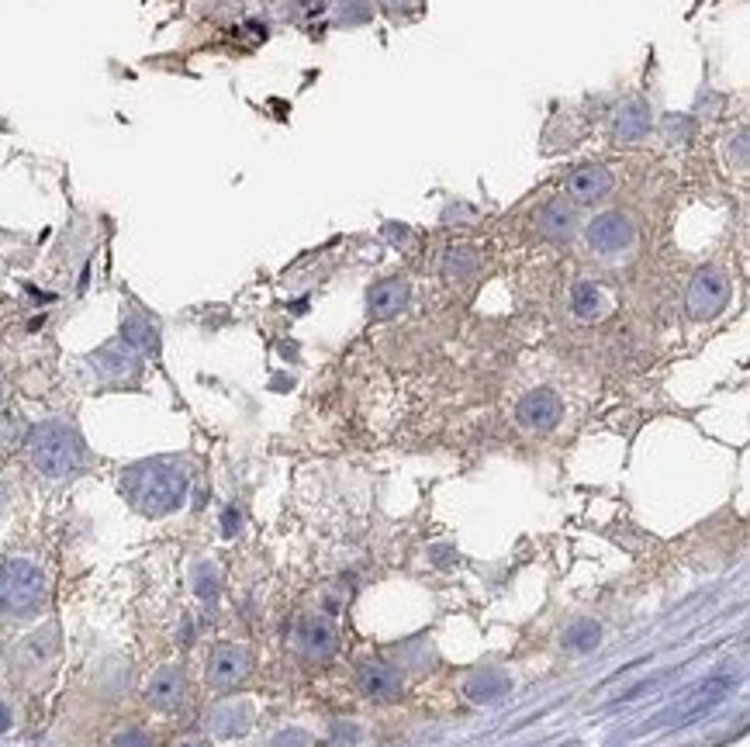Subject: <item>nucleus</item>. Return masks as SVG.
Here are the masks:
<instances>
[{"label": "nucleus", "mask_w": 750, "mask_h": 747, "mask_svg": "<svg viewBox=\"0 0 750 747\" xmlns=\"http://www.w3.org/2000/svg\"><path fill=\"white\" fill-rule=\"evenodd\" d=\"M191 478L181 461L169 457H150L125 468L122 474V495L132 502L135 512L150 515V520H163V515L177 512L187 502Z\"/></svg>", "instance_id": "f257e3e1"}, {"label": "nucleus", "mask_w": 750, "mask_h": 747, "mask_svg": "<svg viewBox=\"0 0 750 747\" xmlns=\"http://www.w3.org/2000/svg\"><path fill=\"white\" fill-rule=\"evenodd\" d=\"M24 450L28 461L42 478H70L76 471H83L86 464V443L80 437V429L66 419H45L39 426L28 429L24 437Z\"/></svg>", "instance_id": "f03ea898"}, {"label": "nucleus", "mask_w": 750, "mask_h": 747, "mask_svg": "<svg viewBox=\"0 0 750 747\" xmlns=\"http://www.w3.org/2000/svg\"><path fill=\"white\" fill-rule=\"evenodd\" d=\"M49 598V585L39 564L24 561V557H11L0 564V613L8 616H35L42 613Z\"/></svg>", "instance_id": "7ed1b4c3"}, {"label": "nucleus", "mask_w": 750, "mask_h": 747, "mask_svg": "<svg viewBox=\"0 0 750 747\" xmlns=\"http://www.w3.org/2000/svg\"><path fill=\"white\" fill-rule=\"evenodd\" d=\"M730 277L719 270V267H699L696 277L688 280V291H685V308L696 323H709L716 319L719 311L730 305Z\"/></svg>", "instance_id": "20e7f679"}, {"label": "nucleus", "mask_w": 750, "mask_h": 747, "mask_svg": "<svg viewBox=\"0 0 750 747\" xmlns=\"http://www.w3.org/2000/svg\"><path fill=\"white\" fill-rule=\"evenodd\" d=\"M637 243V225L623 212H602L588 222V246L602 256H619Z\"/></svg>", "instance_id": "39448f33"}, {"label": "nucleus", "mask_w": 750, "mask_h": 747, "mask_svg": "<svg viewBox=\"0 0 750 747\" xmlns=\"http://www.w3.org/2000/svg\"><path fill=\"white\" fill-rule=\"evenodd\" d=\"M561 416H564V401L551 388H533L518 398L515 406V422L530 429V433H551V429H557Z\"/></svg>", "instance_id": "423d86ee"}, {"label": "nucleus", "mask_w": 750, "mask_h": 747, "mask_svg": "<svg viewBox=\"0 0 750 747\" xmlns=\"http://www.w3.org/2000/svg\"><path fill=\"white\" fill-rule=\"evenodd\" d=\"M613 187H616L613 170L602 163H585L578 170H571L567 177V194L574 205H602V201L613 194Z\"/></svg>", "instance_id": "0eeeda50"}, {"label": "nucleus", "mask_w": 750, "mask_h": 747, "mask_svg": "<svg viewBox=\"0 0 750 747\" xmlns=\"http://www.w3.org/2000/svg\"><path fill=\"white\" fill-rule=\"evenodd\" d=\"M295 641L308 661H329L339 647V630L326 616H301L295 626Z\"/></svg>", "instance_id": "6e6552de"}, {"label": "nucleus", "mask_w": 750, "mask_h": 747, "mask_svg": "<svg viewBox=\"0 0 750 747\" xmlns=\"http://www.w3.org/2000/svg\"><path fill=\"white\" fill-rule=\"evenodd\" d=\"M249 668H253V657H249L246 647H239V644H222L208 657V682L215 688H233V685H239L249 675Z\"/></svg>", "instance_id": "1a4fd4ad"}, {"label": "nucleus", "mask_w": 750, "mask_h": 747, "mask_svg": "<svg viewBox=\"0 0 750 747\" xmlns=\"http://www.w3.org/2000/svg\"><path fill=\"white\" fill-rule=\"evenodd\" d=\"M409 295H412V287L405 277H384L367 291V315L378 323L394 319V315L409 305Z\"/></svg>", "instance_id": "9d476101"}, {"label": "nucleus", "mask_w": 750, "mask_h": 747, "mask_svg": "<svg viewBox=\"0 0 750 747\" xmlns=\"http://www.w3.org/2000/svg\"><path fill=\"white\" fill-rule=\"evenodd\" d=\"M650 104L633 98V101H623L613 114V139L623 142V146H637V142H644L650 135Z\"/></svg>", "instance_id": "9b49d317"}, {"label": "nucleus", "mask_w": 750, "mask_h": 747, "mask_svg": "<svg viewBox=\"0 0 750 747\" xmlns=\"http://www.w3.org/2000/svg\"><path fill=\"white\" fill-rule=\"evenodd\" d=\"M536 228L543 239L567 243L574 236V228H578V212H574V205H567L564 197H551V201H543L536 212Z\"/></svg>", "instance_id": "f8f14e48"}, {"label": "nucleus", "mask_w": 750, "mask_h": 747, "mask_svg": "<svg viewBox=\"0 0 750 747\" xmlns=\"http://www.w3.org/2000/svg\"><path fill=\"white\" fill-rule=\"evenodd\" d=\"M357 682L363 688V696L381 699V703L398 699L401 685H405V682H401V675L391 665H384V661H363V665L357 668Z\"/></svg>", "instance_id": "ddd939ff"}, {"label": "nucleus", "mask_w": 750, "mask_h": 747, "mask_svg": "<svg viewBox=\"0 0 750 747\" xmlns=\"http://www.w3.org/2000/svg\"><path fill=\"white\" fill-rule=\"evenodd\" d=\"M119 339L129 350H135L138 357H156L160 354V326H156V319H150L146 311H129L122 319Z\"/></svg>", "instance_id": "4468645a"}, {"label": "nucleus", "mask_w": 750, "mask_h": 747, "mask_svg": "<svg viewBox=\"0 0 750 747\" xmlns=\"http://www.w3.org/2000/svg\"><path fill=\"white\" fill-rule=\"evenodd\" d=\"M733 688V678L730 675H716V678H706L696 693H688V699L681 703V709L675 713L678 720L685 724V720H696V716H702V713H709L712 706H719L727 699V693Z\"/></svg>", "instance_id": "2eb2a0df"}, {"label": "nucleus", "mask_w": 750, "mask_h": 747, "mask_svg": "<svg viewBox=\"0 0 750 747\" xmlns=\"http://www.w3.org/2000/svg\"><path fill=\"white\" fill-rule=\"evenodd\" d=\"M94 367H97L101 378H107V381H122V378H132V374L138 370V354L129 350L125 342L119 339V342H107L104 350L94 354Z\"/></svg>", "instance_id": "dca6fc26"}, {"label": "nucleus", "mask_w": 750, "mask_h": 747, "mask_svg": "<svg viewBox=\"0 0 750 747\" xmlns=\"http://www.w3.org/2000/svg\"><path fill=\"white\" fill-rule=\"evenodd\" d=\"M184 675L177 668H160L146 685V703L156 709H177L184 703Z\"/></svg>", "instance_id": "f3484780"}, {"label": "nucleus", "mask_w": 750, "mask_h": 747, "mask_svg": "<svg viewBox=\"0 0 750 747\" xmlns=\"http://www.w3.org/2000/svg\"><path fill=\"white\" fill-rule=\"evenodd\" d=\"M605 308H609V301H605V291L595 284V280H578L571 291V311L578 315L582 323H595L605 315Z\"/></svg>", "instance_id": "a211bd4d"}, {"label": "nucleus", "mask_w": 750, "mask_h": 747, "mask_svg": "<svg viewBox=\"0 0 750 747\" xmlns=\"http://www.w3.org/2000/svg\"><path fill=\"white\" fill-rule=\"evenodd\" d=\"M464 693H468L471 703H499L508 693V678L502 672H495V668H484V672H477L468 682Z\"/></svg>", "instance_id": "6ab92c4d"}, {"label": "nucleus", "mask_w": 750, "mask_h": 747, "mask_svg": "<svg viewBox=\"0 0 750 747\" xmlns=\"http://www.w3.org/2000/svg\"><path fill=\"white\" fill-rule=\"evenodd\" d=\"M477 267H481V253L474 246H450L443 253V274L450 280H468L477 274Z\"/></svg>", "instance_id": "aec40b11"}, {"label": "nucleus", "mask_w": 750, "mask_h": 747, "mask_svg": "<svg viewBox=\"0 0 750 747\" xmlns=\"http://www.w3.org/2000/svg\"><path fill=\"white\" fill-rule=\"evenodd\" d=\"M602 644V626L595 620H578L564 630V647L574 654H588Z\"/></svg>", "instance_id": "412c9836"}, {"label": "nucleus", "mask_w": 750, "mask_h": 747, "mask_svg": "<svg viewBox=\"0 0 750 747\" xmlns=\"http://www.w3.org/2000/svg\"><path fill=\"white\" fill-rule=\"evenodd\" d=\"M373 14L370 0H332V21L339 28H357V24H367Z\"/></svg>", "instance_id": "4be33fe9"}, {"label": "nucleus", "mask_w": 750, "mask_h": 747, "mask_svg": "<svg viewBox=\"0 0 750 747\" xmlns=\"http://www.w3.org/2000/svg\"><path fill=\"white\" fill-rule=\"evenodd\" d=\"M696 119H691V114H665V119H660V132H665V139L671 142V146H688L691 139H696Z\"/></svg>", "instance_id": "5701e85b"}, {"label": "nucleus", "mask_w": 750, "mask_h": 747, "mask_svg": "<svg viewBox=\"0 0 750 747\" xmlns=\"http://www.w3.org/2000/svg\"><path fill=\"white\" fill-rule=\"evenodd\" d=\"M727 156H730V166L747 170V160H750V135H747V129H737L733 132L730 146H727Z\"/></svg>", "instance_id": "b1692460"}, {"label": "nucleus", "mask_w": 750, "mask_h": 747, "mask_svg": "<svg viewBox=\"0 0 750 747\" xmlns=\"http://www.w3.org/2000/svg\"><path fill=\"white\" fill-rule=\"evenodd\" d=\"M194 582H197L194 589H197L201 598H212L218 592V571L212 564H197V579Z\"/></svg>", "instance_id": "393cba45"}, {"label": "nucleus", "mask_w": 750, "mask_h": 747, "mask_svg": "<svg viewBox=\"0 0 750 747\" xmlns=\"http://www.w3.org/2000/svg\"><path fill=\"white\" fill-rule=\"evenodd\" d=\"M222 533L225 536H236L239 533V512L236 509H225V515H222Z\"/></svg>", "instance_id": "a878e982"}, {"label": "nucleus", "mask_w": 750, "mask_h": 747, "mask_svg": "<svg viewBox=\"0 0 750 747\" xmlns=\"http://www.w3.org/2000/svg\"><path fill=\"white\" fill-rule=\"evenodd\" d=\"M114 747H150V740L142 737L138 730H129V734H122L119 740H114Z\"/></svg>", "instance_id": "bb28decb"}, {"label": "nucleus", "mask_w": 750, "mask_h": 747, "mask_svg": "<svg viewBox=\"0 0 750 747\" xmlns=\"http://www.w3.org/2000/svg\"><path fill=\"white\" fill-rule=\"evenodd\" d=\"M384 236H391V239H409V228L405 225H384Z\"/></svg>", "instance_id": "cd10ccee"}, {"label": "nucleus", "mask_w": 750, "mask_h": 747, "mask_svg": "<svg viewBox=\"0 0 750 747\" xmlns=\"http://www.w3.org/2000/svg\"><path fill=\"white\" fill-rule=\"evenodd\" d=\"M8 727H11V709H8L4 703H0V734H4Z\"/></svg>", "instance_id": "c85d7f7f"}, {"label": "nucleus", "mask_w": 750, "mask_h": 747, "mask_svg": "<svg viewBox=\"0 0 750 747\" xmlns=\"http://www.w3.org/2000/svg\"><path fill=\"white\" fill-rule=\"evenodd\" d=\"M4 391H8V381H4V370H0V398H4Z\"/></svg>", "instance_id": "c756f323"}, {"label": "nucleus", "mask_w": 750, "mask_h": 747, "mask_svg": "<svg viewBox=\"0 0 750 747\" xmlns=\"http://www.w3.org/2000/svg\"><path fill=\"white\" fill-rule=\"evenodd\" d=\"M184 747H208V744H184Z\"/></svg>", "instance_id": "7c9ffc66"}]
</instances>
